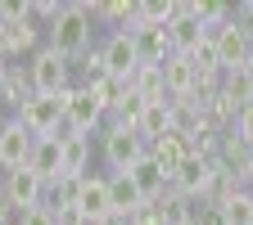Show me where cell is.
<instances>
[{"label":"cell","mask_w":253,"mask_h":225,"mask_svg":"<svg viewBox=\"0 0 253 225\" xmlns=\"http://www.w3.org/2000/svg\"><path fill=\"white\" fill-rule=\"evenodd\" d=\"M145 104H154V99H168V90H163V68H136V77L126 81Z\"/></svg>","instance_id":"obj_20"},{"label":"cell","mask_w":253,"mask_h":225,"mask_svg":"<svg viewBox=\"0 0 253 225\" xmlns=\"http://www.w3.org/2000/svg\"><path fill=\"white\" fill-rule=\"evenodd\" d=\"M27 167L41 176V185H59V176H63V144H59V135L54 140H37Z\"/></svg>","instance_id":"obj_14"},{"label":"cell","mask_w":253,"mask_h":225,"mask_svg":"<svg viewBox=\"0 0 253 225\" xmlns=\"http://www.w3.org/2000/svg\"><path fill=\"white\" fill-rule=\"evenodd\" d=\"M131 180L140 185V194H145V203H154V198H158V194H163V189H168V176H163V167H158V162H154L149 153H145L140 162L131 167Z\"/></svg>","instance_id":"obj_18"},{"label":"cell","mask_w":253,"mask_h":225,"mask_svg":"<svg viewBox=\"0 0 253 225\" xmlns=\"http://www.w3.org/2000/svg\"><path fill=\"white\" fill-rule=\"evenodd\" d=\"M27 77H32V95H59V90H68V59L54 45H45V50H37Z\"/></svg>","instance_id":"obj_5"},{"label":"cell","mask_w":253,"mask_h":225,"mask_svg":"<svg viewBox=\"0 0 253 225\" xmlns=\"http://www.w3.org/2000/svg\"><path fill=\"white\" fill-rule=\"evenodd\" d=\"M208 36H212V45H217L221 72H235V68H244V63H249V50H253V32H249V23L231 18V23L212 27Z\"/></svg>","instance_id":"obj_4"},{"label":"cell","mask_w":253,"mask_h":225,"mask_svg":"<svg viewBox=\"0 0 253 225\" xmlns=\"http://www.w3.org/2000/svg\"><path fill=\"white\" fill-rule=\"evenodd\" d=\"M18 225H54V216H50V207H32V212H23Z\"/></svg>","instance_id":"obj_26"},{"label":"cell","mask_w":253,"mask_h":225,"mask_svg":"<svg viewBox=\"0 0 253 225\" xmlns=\"http://www.w3.org/2000/svg\"><path fill=\"white\" fill-rule=\"evenodd\" d=\"M50 216H54V225H90V221L77 212V203H54Z\"/></svg>","instance_id":"obj_24"},{"label":"cell","mask_w":253,"mask_h":225,"mask_svg":"<svg viewBox=\"0 0 253 225\" xmlns=\"http://www.w3.org/2000/svg\"><path fill=\"white\" fill-rule=\"evenodd\" d=\"M68 95H73V86L59 90V95H32V99L18 108V122H23L37 140H54L59 126H63V104H68Z\"/></svg>","instance_id":"obj_2"},{"label":"cell","mask_w":253,"mask_h":225,"mask_svg":"<svg viewBox=\"0 0 253 225\" xmlns=\"http://www.w3.org/2000/svg\"><path fill=\"white\" fill-rule=\"evenodd\" d=\"M5 72H9V63H0V99H5Z\"/></svg>","instance_id":"obj_30"},{"label":"cell","mask_w":253,"mask_h":225,"mask_svg":"<svg viewBox=\"0 0 253 225\" xmlns=\"http://www.w3.org/2000/svg\"><path fill=\"white\" fill-rule=\"evenodd\" d=\"M240 176H244V185H253V149H249V158H244V167H240Z\"/></svg>","instance_id":"obj_29"},{"label":"cell","mask_w":253,"mask_h":225,"mask_svg":"<svg viewBox=\"0 0 253 225\" xmlns=\"http://www.w3.org/2000/svg\"><path fill=\"white\" fill-rule=\"evenodd\" d=\"M145 153H149V144L140 140V131H136V126L113 122V131L104 135V162L113 167V176H126V171H131Z\"/></svg>","instance_id":"obj_3"},{"label":"cell","mask_w":253,"mask_h":225,"mask_svg":"<svg viewBox=\"0 0 253 225\" xmlns=\"http://www.w3.org/2000/svg\"><path fill=\"white\" fill-rule=\"evenodd\" d=\"M204 36H208L204 23L185 14V0H176V14H172V23H168V45H172V54H190Z\"/></svg>","instance_id":"obj_11"},{"label":"cell","mask_w":253,"mask_h":225,"mask_svg":"<svg viewBox=\"0 0 253 225\" xmlns=\"http://www.w3.org/2000/svg\"><path fill=\"white\" fill-rule=\"evenodd\" d=\"M221 221H226V225H249L253 221V194H244V189L231 194L226 203H221Z\"/></svg>","instance_id":"obj_21"},{"label":"cell","mask_w":253,"mask_h":225,"mask_svg":"<svg viewBox=\"0 0 253 225\" xmlns=\"http://www.w3.org/2000/svg\"><path fill=\"white\" fill-rule=\"evenodd\" d=\"M185 153H190V140H185L181 131H172V135H163V140H154V144H149V158L163 167V176H168V180H172V171L185 162Z\"/></svg>","instance_id":"obj_16"},{"label":"cell","mask_w":253,"mask_h":225,"mask_svg":"<svg viewBox=\"0 0 253 225\" xmlns=\"http://www.w3.org/2000/svg\"><path fill=\"white\" fill-rule=\"evenodd\" d=\"M5 198H9V207H18V212H32V207H41V176L32 171V167H18V171H5Z\"/></svg>","instance_id":"obj_9"},{"label":"cell","mask_w":253,"mask_h":225,"mask_svg":"<svg viewBox=\"0 0 253 225\" xmlns=\"http://www.w3.org/2000/svg\"><path fill=\"white\" fill-rule=\"evenodd\" d=\"M77 212L86 216V221H100V216H109L113 212V203H109V180L104 176H82L77 180Z\"/></svg>","instance_id":"obj_10"},{"label":"cell","mask_w":253,"mask_h":225,"mask_svg":"<svg viewBox=\"0 0 253 225\" xmlns=\"http://www.w3.org/2000/svg\"><path fill=\"white\" fill-rule=\"evenodd\" d=\"M100 117H104V108H100V99H95L86 86L68 95V104H63V126H68V135H86L90 140V131L100 126Z\"/></svg>","instance_id":"obj_7"},{"label":"cell","mask_w":253,"mask_h":225,"mask_svg":"<svg viewBox=\"0 0 253 225\" xmlns=\"http://www.w3.org/2000/svg\"><path fill=\"white\" fill-rule=\"evenodd\" d=\"M82 77H86V90H95V86L113 81V77H109V63H104V50H90V54H86V63H82Z\"/></svg>","instance_id":"obj_22"},{"label":"cell","mask_w":253,"mask_h":225,"mask_svg":"<svg viewBox=\"0 0 253 225\" xmlns=\"http://www.w3.org/2000/svg\"><path fill=\"white\" fill-rule=\"evenodd\" d=\"M163 90H168V99H195V68H190L185 54L163 59Z\"/></svg>","instance_id":"obj_12"},{"label":"cell","mask_w":253,"mask_h":225,"mask_svg":"<svg viewBox=\"0 0 253 225\" xmlns=\"http://www.w3.org/2000/svg\"><path fill=\"white\" fill-rule=\"evenodd\" d=\"M190 225H199V221H190Z\"/></svg>","instance_id":"obj_33"},{"label":"cell","mask_w":253,"mask_h":225,"mask_svg":"<svg viewBox=\"0 0 253 225\" xmlns=\"http://www.w3.org/2000/svg\"><path fill=\"white\" fill-rule=\"evenodd\" d=\"M131 225H163V216H158V207H140L131 216Z\"/></svg>","instance_id":"obj_27"},{"label":"cell","mask_w":253,"mask_h":225,"mask_svg":"<svg viewBox=\"0 0 253 225\" xmlns=\"http://www.w3.org/2000/svg\"><path fill=\"white\" fill-rule=\"evenodd\" d=\"M109 203H113V212H122V216H136L140 207H149V203H145V194H140V185L131 180V171L109 180Z\"/></svg>","instance_id":"obj_17"},{"label":"cell","mask_w":253,"mask_h":225,"mask_svg":"<svg viewBox=\"0 0 253 225\" xmlns=\"http://www.w3.org/2000/svg\"><path fill=\"white\" fill-rule=\"evenodd\" d=\"M95 14L109 18V23H131L136 5H131V0H109V5H95Z\"/></svg>","instance_id":"obj_23"},{"label":"cell","mask_w":253,"mask_h":225,"mask_svg":"<svg viewBox=\"0 0 253 225\" xmlns=\"http://www.w3.org/2000/svg\"><path fill=\"white\" fill-rule=\"evenodd\" d=\"M221 95H226L235 108H249V104H253V77H249V68L221 72Z\"/></svg>","instance_id":"obj_19"},{"label":"cell","mask_w":253,"mask_h":225,"mask_svg":"<svg viewBox=\"0 0 253 225\" xmlns=\"http://www.w3.org/2000/svg\"><path fill=\"white\" fill-rule=\"evenodd\" d=\"M90 18H95V5H86V0L63 5L59 18L50 23V45H54L63 59L86 54V45H90Z\"/></svg>","instance_id":"obj_1"},{"label":"cell","mask_w":253,"mask_h":225,"mask_svg":"<svg viewBox=\"0 0 253 225\" xmlns=\"http://www.w3.org/2000/svg\"><path fill=\"white\" fill-rule=\"evenodd\" d=\"M244 68H249V77H253V50H249V63H244Z\"/></svg>","instance_id":"obj_32"},{"label":"cell","mask_w":253,"mask_h":225,"mask_svg":"<svg viewBox=\"0 0 253 225\" xmlns=\"http://www.w3.org/2000/svg\"><path fill=\"white\" fill-rule=\"evenodd\" d=\"M235 135H240V140H244V144L253 149V104L235 113Z\"/></svg>","instance_id":"obj_25"},{"label":"cell","mask_w":253,"mask_h":225,"mask_svg":"<svg viewBox=\"0 0 253 225\" xmlns=\"http://www.w3.org/2000/svg\"><path fill=\"white\" fill-rule=\"evenodd\" d=\"M104 63H109V77L122 81V86L136 77L140 59H136V41H131V32H113V36L104 41Z\"/></svg>","instance_id":"obj_8"},{"label":"cell","mask_w":253,"mask_h":225,"mask_svg":"<svg viewBox=\"0 0 253 225\" xmlns=\"http://www.w3.org/2000/svg\"><path fill=\"white\" fill-rule=\"evenodd\" d=\"M32 149H37V135H32L18 117H9L5 126H0V167H5V171L27 167L32 162Z\"/></svg>","instance_id":"obj_6"},{"label":"cell","mask_w":253,"mask_h":225,"mask_svg":"<svg viewBox=\"0 0 253 225\" xmlns=\"http://www.w3.org/2000/svg\"><path fill=\"white\" fill-rule=\"evenodd\" d=\"M90 225H131V216H122V212H109V216H100V221H90Z\"/></svg>","instance_id":"obj_28"},{"label":"cell","mask_w":253,"mask_h":225,"mask_svg":"<svg viewBox=\"0 0 253 225\" xmlns=\"http://www.w3.org/2000/svg\"><path fill=\"white\" fill-rule=\"evenodd\" d=\"M136 131H140L145 144L172 135V131H176V122H172V99H154V104H145V113H140V122H136Z\"/></svg>","instance_id":"obj_13"},{"label":"cell","mask_w":253,"mask_h":225,"mask_svg":"<svg viewBox=\"0 0 253 225\" xmlns=\"http://www.w3.org/2000/svg\"><path fill=\"white\" fill-rule=\"evenodd\" d=\"M249 225H253V221H249Z\"/></svg>","instance_id":"obj_34"},{"label":"cell","mask_w":253,"mask_h":225,"mask_svg":"<svg viewBox=\"0 0 253 225\" xmlns=\"http://www.w3.org/2000/svg\"><path fill=\"white\" fill-rule=\"evenodd\" d=\"M9 59V50H5V32H0V63H5Z\"/></svg>","instance_id":"obj_31"},{"label":"cell","mask_w":253,"mask_h":225,"mask_svg":"<svg viewBox=\"0 0 253 225\" xmlns=\"http://www.w3.org/2000/svg\"><path fill=\"white\" fill-rule=\"evenodd\" d=\"M59 144H63V176H59V185L63 180H82L86 167H90V140L86 135H59Z\"/></svg>","instance_id":"obj_15"}]
</instances>
